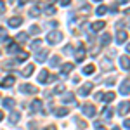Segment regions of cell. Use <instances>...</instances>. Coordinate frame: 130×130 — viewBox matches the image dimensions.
I'll return each mask as SVG.
<instances>
[{
  "mask_svg": "<svg viewBox=\"0 0 130 130\" xmlns=\"http://www.w3.org/2000/svg\"><path fill=\"white\" fill-rule=\"evenodd\" d=\"M82 113L85 115V116H95V106L94 104H90V102H87V104H83L82 106Z\"/></svg>",
  "mask_w": 130,
  "mask_h": 130,
  "instance_id": "cell-1",
  "label": "cell"
},
{
  "mask_svg": "<svg viewBox=\"0 0 130 130\" xmlns=\"http://www.w3.org/2000/svg\"><path fill=\"white\" fill-rule=\"evenodd\" d=\"M61 40H62V33H59V31H52V33L47 35V42L49 43H59Z\"/></svg>",
  "mask_w": 130,
  "mask_h": 130,
  "instance_id": "cell-2",
  "label": "cell"
},
{
  "mask_svg": "<svg viewBox=\"0 0 130 130\" xmlns=\"http://www.w3.org/2000/svg\"><path fill=\"white\" fill-rule=\"evenodd\" d=\"M92 87H94V85H92V83H85V85H82V89L78 90V94H80L82 97H85V95H89L90 94V90H92Z\"/></svg>",
  "mask_w": 130,
  "mask_h": 130,
  "instance_id": "cell-3",
  "label": "cell"
},
{
  "mask_svg": "<svg viewBox=\"0 0 130 130\" xmlns=\"http://www.w3.org/2000/svg\"><path fill=\"white\" fill-rule=\"evenodd\" d=\"M49 71L47 70H42L40 71V75H38V76H37V78H38V83H49Z\"/></svg>",
  "mask_w": 130,
  "mask_h": 130,
  "instance_id": "cell-4",
  "label": "cell"
},
{
  "mask_svg": "<svg viewBox=\"0 0 130 130\" xmlns=\"http://www.w3.org/2000/svg\"><path fill=\"white\" fill-rule=\"evenodd\" d=\"M21 92H24V94H37V89L30 85V83H24V85H21Z\"/></svg>",
  "mask_w": 130,
  "mask_h": 130,
  "instance_id": "cell-5",
  "label": "cell"
},
{
  "mask_svg": "<svg viewBox=\"0 0 130 130\" xmlns=\"http://www.w3.org/2000/svg\"><path fill=\"white\" fill-rule=\"evenodd\" d=\"M128 85H130V80L128 78H125V82H123V83H121V87H120V94L121 95H128Z\"/></svg>",
  "mask_w": 130,
  "mask_h": 130,
  "instance_id": "cell-6",
  "label": "cell"
},
{
  "mask_svg": "<svg viewBox=\"0 0 130 130\" xmlns=\"http://www.w3.org/2000/svg\"><path fill=\"white\" fill-rule=\"evenodd\" d=\"M31 111L33 113H40L42 111V101H38V99L31 101Z\"/></svg>",
  "mask_w": 130,
  "mask_h": 130,
  "instance_id": "cell-7",
  "label": "cell"
},
{
  "mask_svg": "<svg viewBox=\"0 0 130 130\" xmlns=\"http://www.w3.org/2000/svg\"><path fill=\"white\" fill-rule=\"evenodd\" d=\"M7 23H9V26H12V28H18V26H21V24H23V19L16 16V18H10Z\"/></svg>",
  "mask_w": 130,
  "mask_h": 130,
  "instance_id": "cell-8",
  "label": "cell"
},
{
  "mask_svg": "<svg viewBox=\"0 0 130 130\" xmlns=\"http://www.w3.org/2000/svg\"><path fill=\"white\" fill-rule=\"evenodd\" d=\"M85 59V49L83 47H80V49L75 52V61H78V62H82V61Z\"/></svg>",
  "mask_w": 130,
  "mask_h": 130,
  "instance_id": "cell-9",
  "label": "cell"
},
{
  "mask_svg": "<svg viewBox=\"0 0 130 130\" xmlns=\"http://www.w3.org/2000/svg\"><path fill=\"white\" fill-rule=\"evenodd\" d=\"M73 68H75V66H73L71 62L62 64V66H61V75H68V73H71V71H73Z\"/></svg>",
  "mask_w": 130,
  "mask_h": 130,
  "instance_id": "cell-10",
  "label": "cell"
},
{
  "mask_svg": "<svg viewBox=\"0 0 130 130\" xmlns=\"http://www.w3.org/2000/svg\"><path fill=\"white\" fill-rule=\"evenodd\" d=\"M28 57H30V54H28V52H24V50H19V52H18V57H16V62L28 61Z\"/></svg>",
  "mask_w": 130,
  "mask_h": 130,
  "instance_id": "cell-11",
  "label": "cell"
},
{
  "mask_svg": "<svg viewBox=\"0 0 130 130\" xmlns=\"http://www.w3.org/2000/svg\"><path fill=\"white\" fill-rule=\"evenodd\" d=\"M109 43H111V35L109 33H104V35L101 37V45L106 47V45H109Z\"/></svg>",
  "mask_w": 130,
  "mask_h": 130,
  "instance_id": "cell-12",
  "label": "cell"
},
{
  "mask_svg": "<svg viewBox=\"0 0 130 130\" xmlns=\"http://www.w3.org/2000/svg\"><path fill=\"white\" fill-rule=\"evenodd\" d=\"M47 56H49V50L43 49L42 52H38V54H37V61H38V62H43V61L47 59Z\"/></svg>",
  "mask_w": 130,
  "mask_h": 130,
  "instance_id": "cell-13",
  "label": "cell"
},
{
  "mask_svg": "<svg viewBox=\"0 0 130 130\" xmlns=\"http://www.w3.org/2000/svg\"><path fill=\"white\" fill-rule=\"evenodd\" d=\"M33 70H35V66L33 64H28L24 70H23V75L21 76H24V78H28V76H31V73H33Z\"/></svg>",
  "mask_w": 130,
  "mask_h": 130,
  "instance_id": "cell-14",
  "label": "cell"
},
{
  "mask_svg": "<svg viewBox=\"0 0 130 130\" xmlns=\"http://www.w3.org/2000/svg\"><path fill=\"white\" fill-rule=\"evenodd\" d=\"M14 104H16V101L12 99V97H5L4 99V108H7V109H12Z\"/></svg>",
  "mask_w": 130,
  "mask_h": 130,
  "instance_id": "cell-15",
  "label": "cell"
},
{
  "mask_svg": "<svg viewBox=\"0 0 130 130\" xmlns=\"http://www.w3.org/2000/svg\"><path fill=\"white\" fill-rule=\"evenodd\" d=\"M127 38H128V33L127 31H120L118 37H116V42L118 43H123V42H127Z\"/></svg>",
  "mask_w": 130,
  "mask_h": 130,
  "instance_id": "cell-16",
  "label": "cell"
},
{
  "mask_svg": "<svg viewBox=\"0 0 130 130\" xmlns=\"http://www.w3.org/2000/svg\"><path fill=\"white\" fill-rule=\"evenodd\" d=\"M102 116H104V120H111V118H113V109L106 106V108L102 109Z\"/></svg>",
  "mask_w": 130,
  "mask_h": 130,
  "instance_id": "cell-17",
  "label": "cell"
},
{
  "mask_svg": "<svg viewBox=\"0 0 130 130\" xmlns=\"http://www.w3.org/2000/svg\"><path fill=\"white\" fill-rule=\"evenodd\" d=\"M7 52H9V54H18V52H19V45H18V43H9Z\"/></svg>",
  "mask_w": 130,
  "mask_h": 130,
  "instance_id": "cell-18",
  "label": "cell"
},
{
  "mask_svg": "<svg viewBox=\"0 0 130 130\" xmlns=\"http://www.w3.org/2000/svg\"><path fill=\"white\" fill-rule=\"evenodd\" d=\"M62 102H66V104H70V102H75V95H73L71 92L64 94V95H62Z\"/></svg>",
  "mask_w": 130,
  "mask_h": 130,
  "instance_id": "cell-19",
  "label": "cell"
},
{
  "mask_svg": "<svg viewBox=\"0 0 130 130\" xmlns=\"http://www.w3.org/2000/svg\"><path fill=\"white\" fill-rule=\"evenodd\" d=\"M120 66L125 71H128V56H123V57L120 59Z\"/></svg>",
  "mask_w": 130,
  "mask_h": 130,
  "instance_id": "cell-20",
  "label": "cell"
},
{
  "mask_svg": "<svg viewBox=\"0 0 130 130\" xmlns=\"http://www.w3.org/2000/svg\"><path fill=\"white\" fill-rule=\"evenodd\" d=\"M19 118H21V115L18 113V111H14V113H10L9 121H10V123H18V121H19Z\"/></svg>",
  "mask_w": 130,
  "mask_h": 130,
  "instance_id": "cell-21",
  "label": "cell"
},
{
  "mask_svg": "<svg viewBox=\"0 0 130 130\" xmlns=\"http://www.w3.org/2000/svg\"><path fill=\"white\" fill-rule=\"evenodd\" d=\"M127 111H128V102H123V104H120V108H118V113H120L121 116H123V115L127 116Z\"/></svg>",
  "mask_w": 130,
  "mask_h": 130,
  "instance_id": "cell-22",
  "label": "cell"
},
{
  "mask_svg": "<svg viewBox=\"0 0 130 130\" xmlns=\"http://www.w3.org/2000/svg\"><path fill=\"white\" fill-rule=\"evenodd\" d=\"M104 26H106V23H104V21H97V23H94V24H92V30H94V31H99V30H102Z\"/></svg>",
  "mask_w": 130,
  "mask_h": 130,
  "instance_id": "cell-23",
  "label": "cell"
},
{
  "mask_svg": "<svg viewBox=\"0 0 130 130\" xmlns=\"http://www.w3.org/2000/svg\"><path fill=\"white\" fill-rule=\"evenodd\" d=\"M28 14H30V18H37V16H40V7H31L28 10Z\"/></svg>",
  "mask_w": 130,
  "mask_h": 130,
  "instance_id": "cell-24",
  "label": "cell"
},
{
  "mask_svg": "<svg viewBox=\"0 0 130 130\" xmlns=\"http://www.w3.org/2000/svg\"><path fill=\"white\" fill-rule=\"evenodd\" d=\"M0 85H2V87H12V85H14V78H12V76H7Z\"/></svg>",
  "mask_w": 130,
  "mask_h": 130,
  "instance_id": "cell-25",
  "label": "cell"
},
{
  "mask_svg": "<svg viewBox=\"0 0 130 130\" xmlns=\"http://www.w3.org/2000/svg\"><path fill=\"white\" fill-rule=\"evenodd\" d=\"M49 64L52 66V68H57V66H59V56H54V57H50Z\"/></svg>",
  "mask_w": 130,
  "mask_h": 130,
  "instance_id": "cell-26",
  "label": "cell"
},
{
  "mask_svg": "<svg viewBox=\"0 0 130 130\" xmlns=\"http://www.w3.org/2000/svg\"><path fill=\"white\" fill-rule=\"evenodd\" d=\"M40 47H42V40H40V38H37V40L31 42V49H33V50H38Z\"/></svg>",
  "mask_w": 130,
  "mask_h": 130,
  "instance_id": "cell-27",
  "label": "cell"
},
{
  "mask_svg": "<svg viewBox=\"0 0 130 130\" xmlns=\"http://www.w3.org/2000/svg\"><path fill=\"white\" fill-rule=\"evenodd\" d=\"M101 66H102V70H106V71H108V70H113V64H111V61L108 62V59L102 61V62H101Z\"/></svg>",
  "mask_w": 130,
  "mask_h": 130,
  "instance_id": "cell-28",
  "label": "cell"
},
{
  "mask_svg": "<svg viewBox=\"0 0 130 130\" xmlns=\"http://www.w3.org/2000/svg\"><path fill=\"white\" fill-rule=\"evenodd\" d=\"M106 12H108V7H106V5H101V7L95 9V14H97V16H102V14H106Z\"/></svg>",
  "mask_w": 130,
  "mask_h": 130,
  "instance_id": "cell-29",
  "label": "cell"
},
{
  "mask_svg": "<svg viewBox=\"0 0 130 130\" xmlns=\"http://www.w3.org/2000/svg\"><path fill=\"white\" fill-rule=\"evenodd\" d=\"M94 70H95V66L94 64H89V66L83 68V75H90V73H94Z\"/></svg>",
  "mask_w": 130,
  "mask_h": 130,
  "instance_id": "cell-30",
  "label": "cell"
},
{
  "mask_svg": "<svg viewBox=\"0 0 130 130\" xmlns=\"http://www.w3.org/2000/svg\"><path fill=\"white\" fill-rule=\"evenodd\" d=\"M102 99L106 101V102H111V101H115V94L113 92H108L106 95H102Z\"/></svg>",
  "mask_w": 130,
  "mask_h": 130,
  "instance_id": "cell-31",
  "label": "cell"
},
{
  "mask_svg": "<svg viewBox=\"0 0 130 130\" xmlns=\"http://www.w3.org/2000/svg\"><path fill=\"white\" fill-rule=\"evenodd\" d=\"M16 40L18 42H26L28 40V35H26V33H19V35L16 37Z\"/></svg>",
  "mask_w": 130,
  "mask_h": 130,
  "instance_id": "cell-32",
  "label": "cell"
},
{
  "mask_svg": "<svg viewBox=\"0 0 130 130\" xmlns=\"http://www.w3.org/2000/svg\"><path fill=\"white\" fill-rule=\"evenodd\" d=\"M56 115H57V116H66V115H68V108H61V109H57Z\"/></svg>",
  "mask_w": 130,
  "mask_h": 130,
  "instance_id": "cell-33",
  "label": "cell"
},
{
  "mask_svg": "<svg viewBox=\"0 0 130 130\" xmlns=\"http://www.w3.org/2000/svg\"><path fill=\"white\" fill-rule=\"evenodd\" d=\"M45 14H49V16H52V14H56V7H52V5H49V7H45Z\"/></svg>",
  "mask_w": 130,
  "mask_h": 130,
  "instance_id": "cell-34",
  "label": "cell"
},
{
  "mask_svg": "<svg viewBox=\"0 0 130 130\" xmlns=\"http://www.w3.org/2000/svg\"><path fill=\"white\" fill-rule=\"evenodd\" d=\"M54 92H56V94H62V92H64V85H62V83H59V85H56V89H54Z\"/></svg>",
  "mask_w": 130,
  "mask_h": 130,
  "instance_id": "cell-35",
  "label": "cell"
},
{
  "mask_svg": "<svg viewBox=\"0 0 130 130\" xmlns=\"http://www.w3.org/2000/svg\"><path fill=\"white\" fill-rule=\"evenodd\" d=\"M5 38H7V33H5V30H4V28H0V42H4Z\"/></svg>",
  "mask_w": 130,
  "mask_h": 130,
  "instance_id": "cell-36",
  "label": "cell"
},
{
  "mask_svg": "<svg viewBox=\"0 0 130 130\" xmlns=\"http://www.w3.org/2000/svg\"><path fill=\"white\" fill-rule=\"evenodd\" d=\"M38 31H40V28H38V26H31V28H30V33H33V35H37Z\"/></svg>",
  "mask_w": 130,
  "mask_h": 130,
  "instance_id": "cell-37",
  "label": "cell"
},
{
  "mask_svg": "<svg viewBox=\"0 0 130 130\" xmlns=\"http://www.w3.org/2000/svg\"><path fill=\"white\" fill-rule=\"evenodd\" d=\"M94 127H95V130H106V128H104V127L99 123V121H95V125H94Z\"/></svg>",
  "mask_w": 130,
  "mask_h": 130,
  "instance_id": "cell-38",
  "label": "cell"
},
{
  "mask_svg": "<svg viewBox=\"0 0 130 130\" xmlns=\"http://www.w3.org/2000/svg\"><path fill=\"white\" fill-rule=\"evenodd\" d=\"M76 123H78V127H80V128H87V123H85V121H76Z\"/></svg>",
  "mask_w": 130,
  "mask_h": 130,
  "instance_id": "cell-39",
  "label": "cell"
},
{
  "mask_svg": "<svg viewBox=\"0 0 130 130\" xmlns=\"http://www.w3.org/2000/svg\"><path fill=\"white\" fill-rule=\"evenodd\" d=\"M71 4V0H61V5H64V7H68Z\"/></svg>",
  "mask_w": 130,
  "mask_h": 130,
  "instance_id": "cell-40",
  "label": "cell"
},
{
  "mask_svg": "<svg viewBox=\"0 0 130 130\" xmlns=\"http://www.w3.org/2000/svg\"><path fill=\"white\" fill-rule=\"evenodd\" d=\"M73 52V49H71V45H68V47H64V54H71Z\"/></svg>",
  "mask_w": 130,
  "mask_h": 130,
  "instance_id": "cell-41",
  "label": "cell"
},
{
  "mask_svg": "<svg viewBox=\"0 0 130 130\" xmlns=\"http://www.w3.org/2000/svg\"><path fill=\"white\" fill-rule=\"evenodd\" d=\"M4 12H5V4L0 2V14H4Z\"/></svg>",
  "mask_w": 130,
  "mask_h": 130,
  "instance_id": "cell-42",
  "label": "cell"
},
{
  "mask_svg": "<svg viewBox=\"0 0 130 130\" xmlns=\"http://www.w3.org/2000/svg\"><path fill=\"white\" fill-rule=\"evenodd\" d=\"M30 128L31 130H37V128H38V125H37L35 121H31V123H30Z\"/></svg>",
  "mask_w": 130,
  "mask_h": 130,
  "instance_id": "cell-43",
  "label": "cell"
},
{
  "mask_svg": "<svg viewBox=\"0 0 130 130\" xmlns=\"http://www.w3.org/2000/svg\"><path fill=\"white\" fill-rule=\"evenodd\" d=\"M123 127H125V128L128 130V127H130V120H128V118H127V120L123 121Z\"/></svg>",
  "mask_w": 130,
  "mask_h": 130,
  "instance_id": "cell-44",
  "label": "cell"
},
{
  "mask_svg": "<svg viewBox=\"0 0 130 130\" xmlns=\"http://www.w3.org/2000/svg\"><path fill=\"white\" fill-rule=\"evenodd\" d=\"M101 99H102V94L97 92V94H95V101H101Z\"/></svg>",
  "mask_w": 130,
  "mask_h": 130,
  "instance_id": "cell-45",
  "label": "cell"
},
{
  "mask_svg": "<svg viewBox=\"0 0 130 130\" xmlns=\"http://www.w3.org/2000/svg\"><path fill=\"white\" fill-rule=\"evenodd\" d=\"M45 130H56V127H47Z\"/></svg>",
  "mask_w": 130,
  "mask_h": 130,
  "instance_id": "cell-46",
  "label": "cell"
},
{
  "mask_svg": "<svg viewBox=\"0 0 130 130\" xmlns=\"http://www.w3.org/2000/svg\"><path fill=\"white\" fill-rule=\"evenodd\" d=\"M4 120V113H2V111H0V121Z\"/></svg>",
  "mask_w": 130,
  "mask_h": 130,
  "instance_id": "cell-47",
  "label": "cell"
},
{
  "mask_svg": "<svg viewBox=\"0 0 130 130\" xmlns=\"http://www.w3.org/2000/svg\"><path fill=\"white\" fill-rule=\"evenodd\" d=\"M97 2H101V0H97Z\"/></svg>",
  "mask_w": 130,
  "mask_h": 130,
  "instance_id": "cell-48",
  "label": "cell"
}]
</instances>
